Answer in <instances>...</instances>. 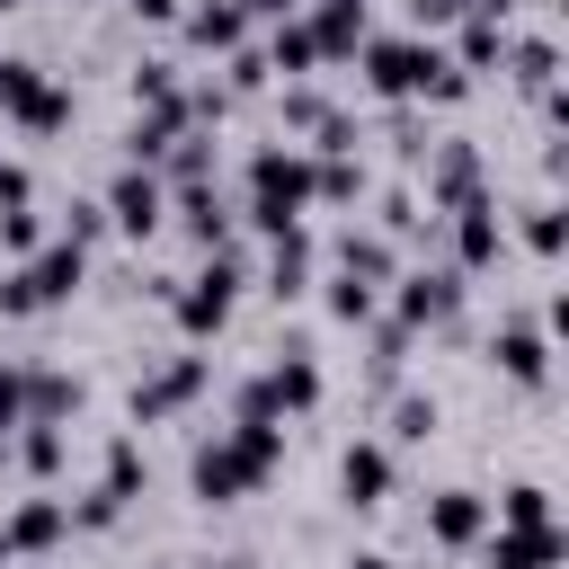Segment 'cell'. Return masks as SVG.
I'll list each match as a JSON object with an SVG mask.
<instances>
[{
    "instance_id": "1",
    "label": "cell",
    "mask_w": 569,
    "mask_h": 569,
    "mask_svg": "<svg viewBox=\"0 0 569 569\" xmlns=\"http://www.w3.org/2000/svg\"><path fill=\"white\" fill-rule=\"evenodd\" d=\"M276 462H284V427H276V418H231L213 445H196V471H187V480H196V498L222 507V498L258 489Z\"/></svg>"
},
{
    "instance_id": "2",
    "label": "cell",
    "mask_w": 569,
    "mask_h": 569,
    "mask_svg": "<svg viewBox=\"0 0 569 569\" xmlns=\"http://www.w3.org/2000/svg\"><path fill=\"white\" fill-rule=\"evenodd\" d=\"M302 204H311V151L267 142V151L249 160V222L276 240V231H293V222H302Z\"/></svg>"
},
{
    "instance_id": "3",
    "label": "cell",
    "mask_w": 569,
    "mask_h": 569,
    "mask_svg": "<svg viewBox=\"0 0 569 569\" xmlns=\"http://www.w3.org/2000/svg\"><path fill=\"white\" fill-rule=\"evenodd\" d=\"M356 53H365V89H382V98H427V80L445 71V53L427 36H365Z\"/></svg>"
},
{
    "instance_id": "4",
    "label": "cell",
    "mask_w": 569,
    "mask_h": 569,
    "mask_svg": "<svg viewBox=\"0 0 569 569\" xmlns=\"http://www.w3.org/2000/svg\"><path fill=\"white\" fill-rule=\"evenodd\" d=\"M231 293H240V258L231 249H204V267L187 276V293H169V311H178L187 338H204V329L231 320Z\"/></svg>"
},
{
    "instance_id": "5",
    "label": "cell",
    "mask_w": 569,
    "mask_h": 569,
    "mask_svg": "<svg viewBox=\"0 0 569 569\" xmlns=\"http://www.w3.org/2000/svg\"><path fill=\"white\" fill-rule=\"evenodd\" d=\"M0 107H9L27 133H62V124H71V89H53L36 62H0Z\"/></svg>"
},
{
    "instance_id": "6",
    "label": "cell",
    "mask_w": 569,
    "mask_h": 569,
    "mask_svg": "<svg viewBox=\"0 0 569 569\" xmlns=\"http://www.w3.org/2000/svg\"><path fill=\"white\" fill-rule=\"evenodd\" d=\"M98 204H107V222H124V231L142 240V231H160V213H169V187H160V169H133V160H124V169H116V187H107Z\"/></svg>"
},
{
    "instance_id": "7",
    "label": "cell",
    "mask_w": 569,
    "mask_h": 569,
    "mask_svg": "<svg viewBox=\"0 0 569 569\" xmlns=\"http://www.w3.org/2000/svg\"><path fill=\"white\" fill-rule=\"evenodd\" d=\"M462 311V267H418L400 276V329H445Z\"/></svg>"
},
{
    "instance_id": "8",
    "label": "cell",
    "mask_w": 569,
    "mask_h": 569,
    "mask_svg": "<svg viewBox=\"0 0 569 569\" xmlns=\"http://www.w3.org/2000/svg\"><path fill=\"white\" fill-rule=\"evenodd\" d=\"M80 276H89V258L71 249V240H44L36 258H18V284H27V302L44 311V302H71L80 293Z\"/></svg>"
},
{
    "instance_id": "9",
    "label": "cell",
    "mask_w": 569,
    "mask_h": 569,
    "mask_svg": "<svg viewBox=\"0 0 569 569\" xmlns=\"http://www.w3.org/2000/svg\"><path fill=\"white\" fill-rule=\"evenodd\" d=\"M391 480H400V471H391V445L356 436V445L338 453V498H347V507H382V498H391Z\"/></svg>"
},
{
    "instance_id": "10",
    "label": "cell",
    "mask_w": 569,
    "mask_h": 569,
    "mask_svg": "<svg viewBox=\"0 0 569 569\" xmlns=\"http://www.w3.org/2000/svg\"><path fill=\"white\" fill-rule=\"evenodd\" d=\"M489 365H498L507 382H542V373H551V338H542L533 320H498V329H489Z\"/></svg>"
},
{
    "instance_id": "11",
    "label": "cell",
    "mask_w": 569,
    "mask_h": 569,
    "mask_svg": "<svg viewBox=\"0 0 569 569\" xmlns=\"http://www.w3.org/2000/svg\"><path fill=\"white\" fill-rule=\"evenodd\" d=\"M427 533H436L445 551H471V542L489 533V498H480V489H436V498H427Z\"/></svg>"
},
{
    "instance_id": "12",
    "label": "cell",
    "mask_w": 569,
    "mask_h": 569,
    "mask_svg": "<svg viewBox=\"0 0 569 569\" xmlns=\"http://www.w3.org/2000/svg\"><path fill=\"white\" fill-rule=\"evenodd\" d=\"M196 391H204V356H169L151 382H133V427H142V418H169V409L196 400Z\"/></svg>"
},
{
    "instance_id": "13",
    "label": "cell",
    "mask_w": 569,
    "mask_h": 569,
    "mask_svg": "<svg viewBox=\"0 0 569 569\" xmlns=\"http://www.w3.org/2000/svg\"><path fill=\"white\" fill-rule=\"evenodd\" d=\"M480 560H489V569H560V525H542V533L489 525V533H480Z\"/></svg>"
},
{
    "instance_id": "14",
    "label": "cell",
    "mask_w": 569,
    "mask_h": 569,
    "mask_svg": "<svg viewBox=\"0 0 569 569\" xmlns=\"http://www.w3.org/2000/svg\"><path fill=\"white\" fill-rule=\"evenodd\" d=\"M427 196L453 213V204H471V196H489L480 187V142H445L436 160H427Z\"/></svg>"
},
{
    "instance_id": "15",
    "label": "cell",
    "mask_w": 569,
    "mask_h": 569,
    "mask_svg": "<svg viewBox=\"0 0 569 569\" xmlns=\"http://www.w3.org/2000/svg\"><path fill=\"white\" fill-rule=\"evenodd\" d=\"M498 240H507V222H498V196H471V204H453V267H489V258H498Z\"/></svg>"
},
{
    "instance_id": "16",
    "label": "cell",
    "mask_w": 569,
    "mask_h": 569,
    "mask_svg": "<svg viewBox=\"0 0 569 569\" xmlns=\"http://www.w3.org/2000/svg\"><path fill=\"white\" fill-rule=\"evenodd\" d=\"M62 533H71V507H62V498H18V516L0 525L9 551H53Z\"/></svg>"
},
{
    "instance_id": "17",
    "label": "cell",
    "mask_w": 569,
    "mask_h": 569,
    "mask_svg": "<svg viewBox=\"0 0 569 569\" xmlns=\"http://www.w3.org/2000/svg\"><path fill=\"white\" fill-rule=\"evenodd\" d=\"M302 27H311V44H320V62H338V53H356V44L373 36V27H365V0H320Z\"/></svg>"
},
{
    "instance_id": "18",
    "label": "cell",
    "mask_w": 569,
    "mask_h": 569,
    "mask_svg": "<svg viewBox=\"0 0 569 569\" xmlns=\"http://www.w3.org/2000/svg\"><path fill=\"white\" fill-rule=\"evenodd\" d=\"M302 284H311V231L293 222V231H276V240H267V293H276V302H293Z\"/></svg>"
},
{
    "instance_id": "19",
    "label": "cell",
    "mask_w": 569,
    "mask_h": 569,
    "mask_svg": "<svg viewBox=\"0 0 569 569\" xmlns=\"http://www.w3.org/2000/svg\"><path fill=\"white\" fill-rule=\"evenodd\" d=\"M258 382H267V400H276V418H284V409H311V400H320V365H311L302 347H293V356H276V365H267Z\"/></svg>"
},
{
    "instance_id": "20",
    "label": "cell",
    "mask_w": 569,
    "mask_h": 569,
    "mask_svg": "<svg viewBox=\"0 0 569 569\" xmlns=\"http://www.w3.org/2000/svg\"><path fill=\"white\" fill-rule=\"evenodd\" d=\"M391 267H400L391 231H347V240H338V276H356V284H382Z\"/></svg>"
},
{
    "instance_id": "21",
    "label": "cell",
    "mask_w": 569,
    "mask_h": 569,
    "mask_svg": "<svg viewBox=\"0 0 569 569\" xmlns=\"http://www.w3.org/2000/svg\"><path fill=\"white\" fill-rule=\"evenodd\" d=\"M240 36H249V18H240L231 0H204V9H187V44H204V53H240Z\"/></svg>"
},
{
    "instance_id": "22",
    "label": "cell",
    "mask_w": 569,
    "mask_h": 569,
    "mask_svg": "<svg viewBox=\"0 0 569 569\" xmlns=\"http://www.w3.org/2000/svg\"><path fill=\"white\" fill-rule=\"evenodd\" d=\"M462 18H471V27H462V44H453L445 62H453V71H480V62H498V53H507V18H489V9H462Z\"/></svg>"
},
{
    "instance_id": "23",
    "label": "cell",
    "mask_w": 569,
    "mask_h": 569,
    "mask_svg": "<svg viewBox=\"0 0 569 569\" xmlns=\"http://www.w3.org/2000/svg\"><path fill=\"white\" fill-rule=\"evenodd\" d=\"M507 62H516V80L533 98H551V80H560V44L551 36H507Z\"/></svg>"
},
{
    "instance_id": "24",
    "label": "cell",
    "mask_w": 569,
    "mask_h": 569,
    "mask_svg": "<svg viewBox=\"0 0 569 569\" xmlns=\"http://www.w3.org/2000/svg\"><path fill=\"white\" fill-rule=\"evenodd\" d=\"M178 213H187V231H196L204 249H231V204H222L213 187H178Z\"/></svg>"
},
{
    "instance_id": "25",
    "label": "cell",
    "mask_w": 569,
    "mask_h": 569,
    "mask_svg": "<svg viewBox=\"0 0 569 569\" xmlns=\"http://www.w3.org/2000/svg\"><path fill=\"white\" fill-rule=\"evenodd\" d=\"M267 71H320V44H311L302 18H276V36H267Z\"/></svg>"
},
{
    "instance_id": "26",
    "label": "cell",
    "mask_w": 569,
    "mask_h": 569,
    "mask_svg": "<svg viewBox=\"0 0 569 569\" xmlns=\"http://www.w3.org/2000/svg\"><path fill=\"white\" fill-rule=\"evenodd\" d=\"M133 489H142V445H133V436H116V445H107V471H98V498H107V507H124Z\"/></svg>"
},
{
    "instance_id": "27",
    "label": "cell",
    "mask_w": 569,
    "mask_h": 569,
    "mask_svg": "<svg viewBox=\"0 0 569 569\" xmlns=\"http://www.w3.org/2000/svg\"><path fill=\"white\" fill-rule=\"evenodd\" d=\"M498 525H516V533H542V525H560V516H551V489H542V480H516V489L498 498Z\"/></svg>"
},
{
    "instance_id": "28",
    "label": "cell",
    "mask_w": 569,
    "mask_h": 569,
    "mask_svg": "<svg viewBox=\"0 0 569 569\" xmlns=\"http://www.w3.org/2000/svg\"><path fill=\"white\" fill-rule=\"evenodd\" d=\"M18 427H27V436H18V462H27L36 480H53V471H62V427H36V418H18Z\"/></svg>"
},
{
    "instance_id": "29",
    "label": "cell",
    "mask_w": 569,
    "mask_h": 569,
    "mask_svg": "<svg viewBox=\"0 0 569 569\" xmlns=\"http://www.w3.org/2000/svg\"><path fill=\"white\" fill-rule=\"evenodd\" d=\"M0 249H9V258H36V249H44V213H36V204H9V213H0Z\"/></svg>"
},
{
    "instance_id": "30",
    "label": "cell",
    "mask_w": 569,
    "mask_h": 569,
    "mask_svg": "<svg viewBox=\"0 0 569 569\" xmlns=\"http://www.w3.org/2000/svg\"><path fill=\"white\" fill-rule=\"evenodd\" d=\"M560 240H569L560 204H551V196H542V204H525V249H533V258H560Z\"/></svg>"
},
{
    "instance_id": "31",
    "label": "cell",
    "mask_w": 569,
    "mask_h": 569,
    "mask_svg": "<svg viewBox=\"0 0 569 569\" xmlns=\"http://www.w3.org/2000/svg\"><path fill=\"white\" fill-rule=\"evenodd\" d=\"M311 196L347 204V196H365V169H356V160H311Z\"/></svg>"
},
{
    "instance_id": "32",
    "label": "cell",
    "mask_w": 569,
    "mask_h": 569,
    "mask_svg": "<svg viewBox=\"0 0 569 569\" xmlns=\"http://www.w3.org/2000/svg\"><path fill=\"white\" fill-rule=\"evenodd\" d=\"M391 436H400V445H427V436H436V400H427V391H409V400L391 409Z\"/></svg>"
},
{
    "instance_id": "33",
    "label": "cell",
    "mask_w": 569,
    "mask_h": 569,
    "mask_svg": "<svg viewBox=\"0 0 569 569\" xmlns=\"http://www.w3.org/2000/svg\"><path fill=\"white\" fill-rule=\"evenodd\" d=\"M329 116H338V107H329L320 89H284V124H293V133H320Z\"/></svg>"
},
{
    "instance_id": "34",
    "label": "cell",
    "mask_w": 569,
    "mask_h": 569,
    "mask_svg": "<svg viewBox=\"0 0 569 569\" xmlns=\"http://www.w3.org/2000/svg\"><path fill=\"white\" fill-rule=\"evenodd\" d=\"M329 320H373V284H356V276H329Z\"/></svg>"
},
{
    "instance_id": "35",
    "label": "cell",
    "mask_w": 569,
    "mask_h": 569,
    "mask_svg": "<svg viewBox=\"0 0 569 569\" xmlns=\"http://www.w3.org/2000/svg\"><path fill=\"white\" fill-rule=\"evenodd\" d=\"M249 89H267V53H258V44L231 53V89H222V98H249Z\"/></svg>"
},
{
    "instance_id": "36",
    "label": "cell",
    "mask_w": 569,
    "mask_h": 569,
    "mask_svg": "<svg viewBox=\"0 0 569 569\" xmlns=\"http://www.w3.org/2000/svg\"><path fill=\"white\" fill-rule=\"evenodd\" d=\"M133 98H142V107H169V98H178L169 62H142V71H133Z\"/></svg>"
},
{
    "instance_id": "37",
    "label": "cell",
    "mask_w": 569,
    "mask_h": 569,
    "mask_svg": "<svg viewBox=\"0 0 569 569\" xmlns=\"http://www.w3.org/2000/svg\"><path fill=\"white\" fill-rule=\"evenodd\" d=\"M462 9H471V0H409V18H418V36H427V27H453Z\"/></svg>"
},
{
    "instance_id": "38",
    "label": "cell",
    "mask_w": 569,
    "mask_h": 569,
    "mask_svg": "<svg viewBox=\"0 0 569 569\" xmlns=\"http://www.w3.org/2000/svg\"><path fill=\"white\" fill-rule=\"evenodd\" d=\"M409 222H418V196L391 187V196H382V231H409Z\"/></svg>"
},
{
    "instance_id": "39",
    "label": "cell",
    "mask_w": 569,
    "mask_h": 569,
    "mask_svg": "<svg viewBox=\"0 0 569 569\" xmlns=\"http://www.w3.org/2000/svg\"><path fill=\"white\" fill-rule=\"evenodd\" d=\"M231 9H240V18H258V27H276V18H293L302 0H231Z\"/></svg>"
},
{
    "instance_id": "40",
    "label": "cell",
    "mask_w": 569,
    "mask_h": 569,
    "mask_svg": "<svg viewBox=\"0 0 569 569\" xmlns=\"http://www.w3.org/2000/svg\"><path fill=\"white\" fill-rule=\"evenodd\" d=\"M9 204H27V169L0 151V213H9Z\"/></svg>"
},
{
    "instance_id": "41",
    "label": "cell",
    "mask_w": 569,
    "mask_h": 569,
    "mask_svg": "<svg viewBox=\"0 0 569 569\" xmlns=\"http://www.w3.org/2000/svg\"><path fill=\"white\" fill-rule=\"evenodd\" d=\"M347 569H400V560H391V551H356Z\"/></svg>"
},
{
    "instance_id": "42",
    "label": "cell",
    "mask_w": 569,
    "mask_h": 569,
    "mask_svg": "<svg viewBox=\"0 0 569 569\" xmlns=\"http://www.w3.org/2000/svg\"><path fill=\"white\" fill-rule=\"evenodd\" d=\"M133 9H142V18H178V0H133Z\"/></svg>"
},
{
    "instance_id": "43",
    "label": "cell",
    "mask_w": 569,
    "mask_h": 569,
    "mask_svg": "<svg viewBox=\"0 0 569 569\" xmlns=\"http://www.w3.org/2000/svg\"><path fill=\"white\" fill-rule=\"evenodd\" d=\"M0 9H27V0H0Z\"/></svg>"
},
{
    "instance_id": "44",
    "label": "cell",
    "mask_w": 569,
    "mask_h": 569,
    "mask_svg": "<svg viewBox=\"0 0 569 569\" xmlns=\"http://www.w3.org/2000/svg\"><path fill=\"white\" fill-rule=\"evenodd\" d=\"M0 62H9V53H0Z\"/></svg>"
}]
</instances>
